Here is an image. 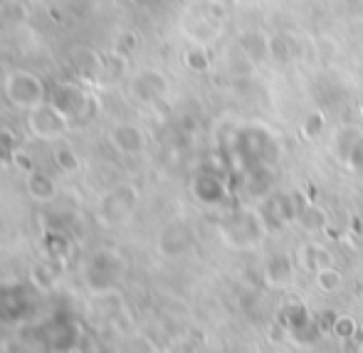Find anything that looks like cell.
Returning a JSON list of instances; mask_svg holds the SVG:
<instances>
[{"instance_id":"6da1fadb","label":"cell","mask_w":363,"mask_h":353,"mask_svg":"<svg viewBox=\"0 0 363 353\" xmlns=\"http://www.w3.org/2000/svg\"><path fill=\"white\" fill-rule=\"evenodd\" d=\"M3 96L13 109L28 114L30 109H35V106L48 101L50 91L40 74L28 72V69H15V72H8V74H5Z\"/></svg>"},{"instance_id":"7a4b0ae2","label":"cell","mask_w":363,"mask_h":353,"mask_svg":"<svg viewBox=\"0 0 363 353\" xmlns=\"http://www.w3.org/2000/svg\"><path fill=\"white\" fill-rule=\"evenodd\" d=\"M139 188L131 183H119V186L109 188L106 193H101L94 208V218L101 228H119V225L129 223L131 215L136 213L139 206Z\"/></svg>"},{"instance_id":"3957f363","label":"cell","mask_w":363,"mask_h":353,"mask_svg":"<svg viewBox=\"0 0 363 353\" xmlns=\"http://www.w3.org/2000/svg\"><path fill=\"white\" fill-rule=\"evenodd\" d=\"M28 131L40 141H48V143H55L60 141L69 129H72V119L65 116L52 101H45V104L35 106V109L28 111Z\"/></svg>"},{"instance_id":"277c9868","label":"cell","mask_w":363,"mask_h":353,"mask_svg":"<svg viewBox=\"0 0 363 353\" xmlns=\"http://www.w3.org/2000/svg\"><path fill=\"white\" fill-rule=\"evenodd\" d=\"M131 96L141 104H158L168 91V77L156 67H144L131 77Z\"/></svg>"},{"instance_id":"5b68a950","label":"cell","mask_w":363,"mask_h":353,"mask_svg":"<svg viewBox=\"0 0 363 353\" xmlns=\"http://www.w3.org/2000/svg\"><path fill=\"white\" fill-rule=\"evenodd\" d=\"M48 99L72 121L82 119L86 114V109H89V94L77 82H60V84H55V89L50 91Z\"/></svg>"},{"instance_id":"8992f818","label":"cell","mask_w":363,"mask_h":353,"mask_svg":"<svg viewBox=\"0 0 363 353\" xmlns=\"http://www.w3.org/2000/svg\"><path fill=\"white\" fill-rule=\"evenodd\" d=\"M106 139H109L114 151H119L121 156H139L146 148V131L139 124H131V121L114 124Z\"/></svg>"},{"instance_id":"52a82bcc","label":"cell","mask_w":363,"mask_h":353,"mask_svg":"<svg viewBox=\"0 0 363 353\" xmlns=\"http://www.w3.org/2000/svg\"><path fill=\"white\" fill-rule=\"evenodd\" d=\"M25 191L35 203H52L57 196V181L45 171H30L25 178Z\"/></svg>"},{"instance_id":"ba28073f","label":"cell","mask_w":363,"mask_h":353,"mask_svg":"<svg viewBox=\"0 0 363 353\" xmlns=\"http://www.w3.org/2000/svg\"><path fill=\"white\" fill-rule=\"evenodd\" d=\"M188 247H191V232L181 223H171L158 237V250L166 257H176V254L186 252Z\"/></svg>"},{"instance_id":"9c48e42d","label":"cell","mask_w":363,"mask_h":353,"mask_svg":"<svg viewBox=\"0 0 363 353\" xmlns=\"http://www.w3.org/2000/svg\"><path fill=\"white\" fill-rule=\"evenodd\" d=\"M296 264H299L301 269H306V272H316V269L334 264V254H331L324 245L309 242L296 250Z\"/></svg>"},{"instance_id":"30bf717a","label":"cell","mask_w":363,"mask_h":353,"mask_svg":"<svg viewBox=\"0 0 363 353\" xmlns=\"http://www.w3.org/2000/svg\"><path fill=\"white\" fill-rule=\"evenodd\" d=\"M264 279L269 286H287L294 279V264L289 257H272L264 267Z\"/></svg>"},{"instance_id":"8fae6325","label":"cell","mask_w":363,"mask_h":353,"mask_svg":"<svg viewBox=\"0 0 363 353\" xmlns=\"http://www.w3.org/2000/svg\"><path fill=\"white\" fill-rule=\"evenodd\" d=\"M52 161H55V166L62 173H67V176H72V173H77L82 168V161H79V156H77V151L62 139L52 143Z\"/></svg>"},{"instance_id":"7c38bea8","label":"cell","mask_w":363,"mask_h":353,"mask_svg":"<svg viewBox=\"0 0 363 353\" xmlns=\"http://www.w3.org/2000/svg\"><path fill=\"white\" fill-rule=\"evenodd\" d=\"M314 284L319 291L324 294H339L344 289V274L336 264H329V267H321L314 272Z\"/></svg>"},{"instance_id":"4fadbf2b","label":"cell","mask_w":363,"mask_h":353,"mask_svg":"<svg viewBox=\"0 0 363 353\" xmlns=\"http://www.w3.org/2000/svg\"><path fill=\"white\" fill-rule=\"evenodd\" d=\"M326 129V114L321 109H311L304 114V119H301V136H304L306 141H316L321 134H324Z\"/></svg>"},{"instance_id":"5bb4252c","label":"cell","mask_w":363,"mask_h":353,"mask_svg":"<svg viewBox=\"0 0 363 353\" xmlns=\"http://www.w3.org/2000/svg\"><path fill=\"white\" fill-rule=\"evenodd\" d=\"M183 65L191 72H208L211 69V52L206 50V45H193L183 52Z\"/></svg>"},{"instance_id":"9a60e30c","label":"cell","mask_w":363,"mask_h":353,"mask_svg":"<svg viewBox=\"0 0 363 353\" xmlns=\"http://www.w3.org/2000/svg\"><path fill=\"white\" fill-rule=\"evenodd\" d=\"M299 220L301 225H304L306 232H319V230L326 228V223H329V218H326V213L321 211L319 206H304L299 213Z\"/></svg>"},{"instance_id":"2e32d148","label":"cell","mask_w":363,"mask_h":353,"mask_svg":"<svg viewBox=\"0 0 363 353\" xmlns=\"http://www.w3.org/2000/svg\"><path fill=\"white\" fill-rule=\"evenodd\" d=\"M77 65H79V74L86 77V79H94V77L106 67L104 60H101L96 52H89V50L77 52Z\"/></svg>"},{"instance_id":"e0dca14e","label":"cell","mask_w":363,"mask_h":353,"mask_svg":"<svg viewBox=\"0 0 363 353\" xmlns=\"http://www.w3.org/2000/svg\"><path fill=\"white\" fill-rule=\"evenodd\" d=\"M25 20H28V13H25V8L20 3L0 8V30H18Z\"/></svg>"},{"instance_id":"ac0fdd59","label":"cell","mask_w":363,"mask_h":353,"mask_svg":"<svg viewBox=\"0 0 363 353\" xmlns=\"http://www.w3.org/2000/svg\"><path fill=\"white\" fill-rule=\"evenodd\" d=\"M331 334H334L339 341H354L356 334H359V321L349 314L336 316L334 324H331Z\"/></svg>"},{"instance_id":"d6986e66","label":"cell","mask_w":363,"mask_h":353,"mask_svg":"<svg viewBox=\"0 0 363 353\" xmlns=\"http://www.w3.org/2000/svg\"><path fill=\"white\" fill-rule=\"evenodd\" d=\"M139 47V35L131 33V30H121L119 35H116L114 40V47H111V52L121 55V57H129L134 50Z\"/></svg>"},{"instance_id":"ffe728a7","label":"cell","mask_w":363,"mask_h":353,"mask_svg":"<svg viewBox=\"0 0 363 353\" xmlns=\"http://www.w3.org/2000/svg\"><path fill=\"white\" fill-rule=\"evenodd\" d=\"M30 279H33V284L40 286V289H50V286H55V282H57V269H55L52 264H38V267L30 272Z\"/></svg>"},{"instance_id":"44dd1931","label":"cell","mask_w":363,"mask_h":353,"mask_svg":"<svg viewBox=\"0 0 363 353\" xmlns=\"http://www.w3.org/2000/svg\"><path fill=\"white\" fill-rule=\"evenodd\" d=\"M267 55L272 60H277V62H287V60L291 57V47H289V43L287 40H282V38H274V40H269V45H267Z\"/></svg>"}]
</instances>
